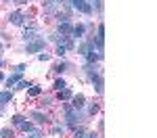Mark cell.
<instances>
[{
    "label": "cell",
    "mask_w": 157,
    "mask_h": 138,
    "mask_svg": "<svg viewBox=\"0 0 157 138\" xmlns=\"http://www.w3.org/2000/svg\"><path fill=\"white\" fill-rule=\"evenodd\" d=\"M65 119H67V125L69 128H78V124L86 121V113L82 109H73V107H65Z\"/></svg>",
    "instance_id": "6da1fadb"
},
{
    "label": "cell",
    "mask_w": 157,
    "mask_h": 138,
    "mask_svg": "<svg viewBox=\"0 0 157 138\" xmlns=\"http://www.w3.org/2000/svg\"><path fill=\"white\" fill-rule=\"evenodd\" d=\"M69 6L75 9L78 13H84V15H92V13H94L90 0H69Z\"/></svg>",
    "instance_id": "7a4b0ae2"
},
{
    "label": "cell",
    "mask_w": 157,
    "mask_h": 138,
    "mask_svg": "<svg viewBox=\"0 0 157 138\" xmlns=\"http://www.w3.org/2000/svg\"><path fill=\"white\" fill-rule=\"evenodd\" d=\"M44 48H46V40L38 38V40L27 42V48H25V52H27V54H36V52H42Z\"/></svg>",
    "instance_id": "3957f363"
},
{
    "label": "cell",
    "mask_w": 157,
    "mask_h": 138,
    "mask_svg": "<svg viewBox=\"0 0 157 138\" xmlns=\"http://www.w3.org/2000/svg\"><path fill=\"white\" fill-rule=\"evenodd\" d=\"M84 57H86V63H90V65H97V63L101 61V59H103V52H98V50L94 48V46H92V48L88 50Z\"/></svg>",
    "instance_id": "277c9868"
},
{
    "label": "cell",
    "mask_w": 157,
    "mask_h": 138,
    "mask_svg": "<svg viewBox=\"0 0 157 138\" xmlns=\"http://www.w3.org/2000/svg\"><path fill=\"white\" fill-rule=\"evenodd\" d=\"M71 34H73V40H84L86 38V25L84 23H78V25H73V29H71Z\"/></svg>",
    "instance_id": "5b68a950"
},
{
    "label": "cell",
    "mask_w": 157,
    "mask_h": 138,
    "mask_svg": "<svg viewBox=\"0 0 157 138\" xmlns=\"http://www.w3.org/2000/svg\"><path fill=\"white\" fill-rule=\"evenodd\" d=\"M90 82H92V86L97 90V94H103V73H94L90 77Z\"/></svg>",
    "instance_id": "8992f818"
},
{
    "label": "cell",
    "mask_w": 157,
    "mask_h": 138,
    "mask_svg": "<svg viewBox=\"0 0 157 138\" xmlns=\"http://www.w3.org/2000/svg\"><path fill=\"white\" fill-rule=\"evenodd\" d=\"M25 19H27V17H25L23 13H11V15H9V21H11L13 25H25Z\"/></svg>",
    "instance_id": "52a82bcc"
},
{
    "label": "cell",
    "mask_w": 157,
    "mask_h": 138,
    "mask_svg": "<svg viewBox=\"0 0 157 138\" xmlns=\"http://www.w3.org/2000/svg\"><path fill=\"white\" fill-rule=\"evenodd\" d=\"M84 105H86L84 94H73L71 96V107L73 109H84Z\"/></svg>",
    "instance_id": "ba28073f"
},
{
    "label": "cell",
    "mask_w": 157,
    "mask_h": 138,
    "mask_svg": "<svg viewBox=\"0 0 157 138\" xmlns=\"http://www.w3.org/2000/svg\"><path fill=\"white\" fill-rule=\"evenodd\" d=\"M71 29H73V25L69 23V21H61L59 23V34L61 36H71Z\"/></svg>",
    "instance_id": "9c48e42d"
},
{
    "label": "cell",
    "mask_w": 157,
    "mask_h": 138,
    "mask_svg": "<svg viewBox=\"0 0 157 138\" xmlns=\"http://www.w3.org/2000/svg\"><path fill=\"white\" fill-rule=\"evenodd\" d=\"M27 117H32L36 124H44V121H46V115H44L42 111H29V113H27Z\"/></svg>",
    "instance_id": "30bf717a"
},
{
    "label": "cell",
    "mask_w": 157,
    "mask_h": 138,
    "mask_svg": "<svg viewBox=\"0 0 157 138\" xmlns=\"http://www.w3.org/2000/svg\"><path fill=\"white\" fill-rule=\"evenodd\" d=\"M38 38H40L38 29H25V34H23V40H25V42H32V40H38Z\"/></svg>",
    "instance_id": "8fae6325"
},
{
    "label": "cell",
    "mask_w": 157,
    "mask_h": 138,
    "mask_svg": "<svg viewBox=\"0 0 157 138\" xmlns=\"http://www.w3.org/2000/svg\"><path fill=\"white\" fill-rule=\"evenodd\" d=\"M11 100H13V92L11 90H2V92H0V105H2V107H4L6 103H11Z\"/></svg>",
    "instance_id": "7c38bea8"
},
{
    "label": "cell",
    "mask_w": 157,
    "mask_h": 138,
    "mask_svg": "<svg viewBox=\"0 0 157 138\" xmlns=\"http://www.w3.org/2000/svg\"><path fill=\"white\" fill-rule=\"evenodd\" d=\"M71 96H73V92L69 88H63V90H59V94H57L59 100H71Z\"/></svg>",
    "instance_id": "4fadbf2b"
},
{
    "label": "cell",
    "mask_w": 157,
    "mask_h": 138,
    "mask_svg": "<svg viewBox=\"0 0 157 138\" xmlns=\"http://www.w3.org/2000/svg\"><path fill=\"white\" fill-rule=\"evenodd\" d=\"M19 80H21V73H13V75H9V77H4V84L11 88V86H15Z\"/></svg>",
    "instance_id": "5bb4252c"
},
{
    "label": "cell",
    "mask_w": 157,
    "mask_h": 138,
    "mask_svg": "<svg viewBox=\"0 0 157 138\" xmlns=\"http://www.w3.org/2000/svg\"><path fill=\"white\" fill-rule=\"evenodd\" d=\"M19 128H21L23 132H32V134H36V132H38V128L32 124V121H23V124L19 125Z\"/></svg>",
    "instance_id": "9a60e30c"
},
{
    "label": "cell",
    "mask_w": 157,
    "mask_h": 138,
    "mask_svg": "<svg viewBox=\"0 0 157 138\" xmlns=\"http://www.w3.org/2000/svg\"><path fill=\"white\" fill-rule=\"evenodd\" d=\"M40 94H42V86H34L32 84L27 88V96H40Z\"/></svg>",
    "instance_id": "2e32d148"
},
{
    "label": "cell",
    "mask_w": 157,
    "mask_h": 138,
    "mask_svg": "<svg viewBox=\"0 0 157 138\" xmlns=\"http://www.w3.org/2000/svg\"><path fill=\"white\" fill-rule=\"evenodd\" d=\"M52 88L59 92V90H63V88H67V82H65L63 77H57V80H55V84H52Z\"/></svg>",
    "instance_id": "e0dca14e"
},
{
    "label": "cell",
    "mask_w": 157,
    "mask_h": 138,
    "mask_svg": "<svg viewBox=\"0 0 157 138\" xmlns=\"http://www.w3.org/2000/svg\"><path fill=\"white\" fill-rule=\"evenodd\" d=\"M67 67H69V65H67L65 61H59L57 65H55V67H52V69H55L57 73H65V71H67Z\"/></svg>",
    "instance_id": "ac0fdd59"
},
{
    "label": "cell",
    "mask_w": 157,
    "mask_h": 138,
    "mask_svg": "<svg viewBox=\"0 0 157 138\" xmlns=\"http://www.w3.org/2000/svg\"><path fill=\"white\" fill-rule=\"evenodd\" d=\"M25 119H27V117H23V115H13V117H11V121H13L15 125H17V128H19V125L23 124Z\"/></svg>",
    "instance_id": "d6986e66"
},
{
    "label": "cell",
    "mask_w": 157,
    "mask_h": 138,
    "mask_svg": "<svg viewBox=\"0 0 157 138\" xmlns=\"http://www.w3.org/2000/svg\"><path fill=\"white\" fill-rule=\"evenodd\" d=\"M92 9L101 15V13H103V0H92Z\"/></svg>",
    "instance_id": "ffe728a7"
},
{
    "label": "cell",
    "mask_w": 157,
    "mask_h": 138,
    "mask_svg": "<svg viewBox=\"0 0 157 138\" xmlns=\"http://www.w3.org/2000/svg\"><path fill=\"white\" fill-rule=\"evenodd\" d=\"M0 138H13V130L11 128H2L0 130Z\"/></svg>",
    "instance_id": "44dd1931"
},
{
    "label": "cell",
    "mask_w": 157,
    "mask_h": 138,
    "mask_svg": "<svg viewBox=\"0 0 157 138\" xmlns=\"http://www.w3.org/2000/svg\"><path fill=\"white\" fill-rule=\"evenodd\" d=\"M55 52H57V57H61V59H63V57L67 54V48H65L63 44H57V50H55Z\"/></svg>",
    "instance_id": "7402d4cb"
},
{
    "label": "cell",
    "mask_w": 157,
    "mask_h": 138,
    "mask_svg": "<svg viewBox=\"0 0 157 138\" xmlns=\"http://www.w3.org/2000/svg\"><path fill=\"white\" fill-rule=\"evenodd\" d=\"M32 86V84H29V82H25V80H19V82H17V90H27V88Z\"/></svg>",
    "instance_id": "603a6c76"
},
{
    "label": "cell",
    "mask_w": 157,
    "mask_h": 138,
    "mask_svg": "<svg viewBox=\"0 0 157 138\" xmlns=\"http://www.w3.org/2000/svg\"><path fill=\"white\" fill-rule=\"evenodd\" d=\"M98 113V105H90L88 107V113H86V117H90V115H97Z\"/></svg>",
    "instance_id": "cb8c5ba5"
},
{
    "label": "cell",
    "mask_w": 157,
    "mask_h": 138,
    "mask_svg": "<svg viewBox=\"0 0 157 138\" xmlns=\"http://www.w3.org/2000/svg\"><path fill=\"white\" fill-rule=\"evenodd\" d=\"M84 134H86V130H82V128L78 130V128H75V132H73V138H84Z\"/></svg>",
    "instance_id": "d4e9b609"
},
{
    "label": "cell",
    "mask_w": 157,
    "mask_h": 138,
    "mask_svg": "<svg viewBox=\"0 0 157 138\" xmlns=\"http://www.w3.org/2000/svg\"><path fill=\"white\" fill-rule=\"evenodd\" d=\"M48 59H50V54H48V52H44V50L38 54V61H48Z\"/></svg>",
    "instance_id": "484cf974"
},
{
    "label": "cell",
    "mask_w": 157,
    "mask_h": 138,
    "mask_svg": "<svg viewBox=\"0 0 157 138\" xmlns=\"http://www.w3.org/2000/svg\"><path fill=\"white\" fill-rule=\"evenodd\" d=\"M52 132H55V134H63V132H65V125H55Z\"/></svg>",
    "instance_id": "4316f807"
},
{
    "label": "cell",
    "mask_w": 157,
    "mask_h": 138,
    "mask_svg": "<svg viewBox=\"0 0 157 138\" xmlns=\"http://www.w3.org/2000/svg\"><path fill=\"white\" fill-rule=\"evenodd\" d=\"M25 69H27V65H17L15 67V73H23Z\"/></svg>",
    "instance_id": "83f0119b"
},
{
    "label": "cell",
    "mask_w": 157,
    "mask_h": 138,
    "mask_svg": "<svg viewBox=\"0 0 157 138\" xmlns=\"http://www.w3.org/2000/svg\"><path fill=\"white\" fill-rule=\"evenodd\" d=\"M84 138H101V136H98L97 132H86V134H84Z\"/></svg>",
    "instance_id": "f1b7e54d"
},
{
    "label": "cell",
    "mask_w": 157,
    "mask_h": 138,
    "mask_svg": "<svg viewBox=\"0 0 157 138\" xmlns=\"http://www.w3.org/2000/svg\"><path fill=\"white\" fill-rule=\"evenodd\" d=\"M59 2H65V0H44L46 6H48V4H59Z\"/></svg>",
    "instance_id": "f546056e"
},
{
    "label": "cell",
    "mask_w": 157,
    "mask_h": 138,
    "mask_svg": "<svg viewBox=\"0 0 157 138\" xmlns=\"http://www.w3.org/2000/svg\"><path fill=\"white\" fill-rule=\"evenodd\" d=\"M27 138H44V136H42L40 132H36V134H32V136H27Z\"/></svg>",
    "instance_id": "4dcf8cb0"
},
{
    "label": "cell",
    "mask_w": 157,
    "mask_h": 138,
    "mask_svg": "<svg viewBox=\"0 0 157 138\" xmlns=\"http://www.w3.org/2000/svg\"><path fill=\"white\" fill-rule=\"evenodd\" d=\"M17 4H27V0H15Z\"/></svg>",
    "instance_id": "1f68e13d"
},
{
    "label": "cell",
    "mask_w": 157,
    "mask_h": 138,
    "mask_svg": "<svg viewBox=\"0 0 157 138\" xmlns=\"http://www.w3.org/2000/svg\"><path fill=\"white\" fill-rule=\"evenodd\" d=\"M0 82H4V73L2 71H0Z\"/></svg>",
    "instance_id": "d6a6232c"
},
{
    "label": "cell",
    "mask_w": 157,
    "mask_h": 138,
    "mask_svg": "<svg viewBox=\"0 0 157 138\" xmlns=\"http://www.w3.org/2000/svg\"><path fill=\"white\" fill-rule=\"evenodd\" d=\"M2 65H4V61H2V57H0V67H2Z\"/></svg>",
    "instance_id": "836d02e7"
},
{
    "label": "cell",
    "mask_w": 157,
    "mask_h": 138,
    "mask_svg": "<svg viewBox=\"0 0 157 138\" xmlns=\"http://www.w3.org/2000/svg\"><path fill=\"white\" fill-rule=\"evenodd\" d=\"M0 113H2V105H0Z\"/></svg>",
    "instance_id": "e575fe53"
},
{
    "label": "cell",
    "mask_w": 157,
    "mask_h": 138,
    "mask_svg": "<svg viewBox=\"0 0 157 138\" xmlns=\"http://www.w3.org/2000/svg\"><path fill=\"white\" fill-rule=\"evenodd\" d=\"M0 50H2V44H0Z\"/></svg>",
    "instance_id": "d590c367"
}]
</instances>
